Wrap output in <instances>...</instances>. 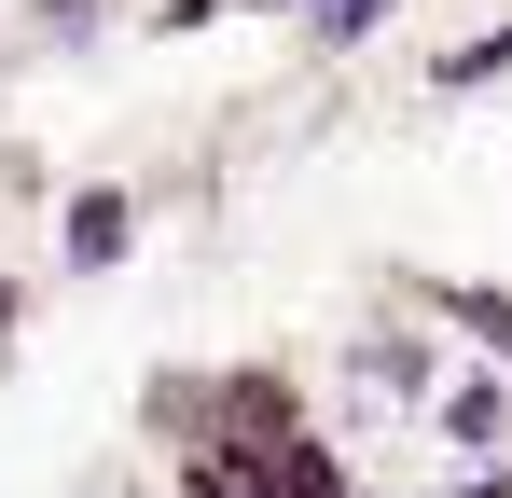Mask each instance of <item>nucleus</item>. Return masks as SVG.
Listing matches in <instances>:
<instances>
[{
	"label": "nucleus",
	"instance_id": "nucleus-4",
	"mask_svg": "<svg viewBox=\"0 0 512 498\" xmlns=\"http://www.w3.org/2000/svg\"><path fill=\"white\" fill-rule=\"evenodd\" d=\"M305 14H319L333 42H360V28H388V0H305Z\"/></svg>",
	"mask_w": 512,
	"mask_h": 498
},
{
	"label": "nucleus",
	"instance_id": "nucleus-1",
	"mask_svg": "<svg viewBox=\"0 0 512 498\" xmlns=\"http://www.w3.org/2000/svg\"><path fill=\"white\" fill-rule=\"evenodd\" d=\"M125 236H139L125 194H70V263H125Z\"/></svg>",
	"mask_w": 512,
	"mask_h": 498
},
{
	"label": "nucleus",
	"instance_id": "nucleus-2",
	"mask_svg": "<svg viewBox=\"0 0 512 498\" xmlns=\"http://www.w3.org/2000/svg\"><path fill=\"white\" fill-rule=\"evenodd\" d=\"M499 415H512L499 388H457V402H443V443H499Z\"/></svg>",
	"mask_w": 512,
	"mask_h": 498
},
{
	"label": "nucleus",
	"instance_id": "nucleus-3",
	"mask_svg": "<svg viewBox=\"0 0 512 498\" xmlns=\"http://www.w3.org/2000/svg\"><path fill=\"white\" fill-rule=\"evenodd\" d=\"M443 319H471V332H485V346L512 360V291H443Z\"/></svg>",
	"mask_w": 512,
	"mask_h": 498
}]
</instances>
